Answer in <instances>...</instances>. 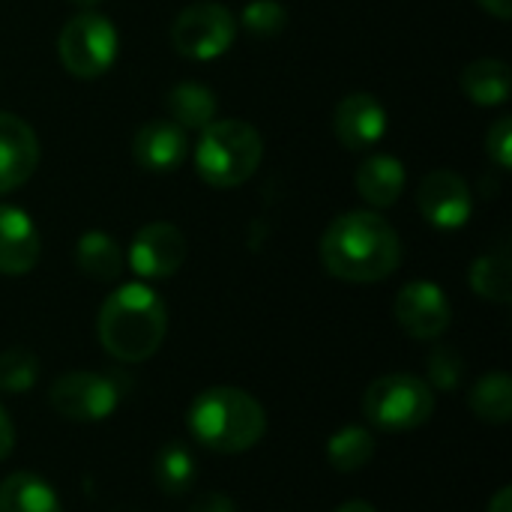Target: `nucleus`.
<instances>
[{
  "label": "nucleus",
  "instance_id": "nucleus-1",
  "mask_svg": "<svg viewBox=\"0 0 512 512\" xmlns=\"http://www.w3.org/2000/svg\"><path fill=\"white\" fill-rule=\"evenodd\" d=\"M321 261L327 273L342 282H381L399 270L402 240L381 213L351 210L336 216L324 231Z\"/></svg>",
  "mask_w": 512,
  "mask_h": 512
},
{
  "label": "nucleus",
  "instance_id": "nucleus-2",
  "mask_svg": "<svg viewBox=\"0 0 512 512\" xmlns=\"http://www.w3.org/2000/svg\"><path fill=\"white\" fill-rule=\"evenodd\" d=\"M96 333L99 345L114 360L144 363L162 348L168 333V309L150 285L129 282L114 288L99 306Z\"/></svg>",
  "mask_w": 512,
  "mask_h": 512
},
{
  "label": "nucleus",
  "instance_id": "nucleus-3",
  "mask_svg": "<svg viewBox=\"0 0 512 512\" xmlns=\"http://www.w3.org/2000/svg\"><path fill=\"white\" fill-rule=\"evenodd\" d=\"M192 438L213 453H246L267 432V414L255 396L237 387H210L189 408Z\"/></svg>",
  "mask_w": 512,
  "mask_h": 512
},
{
  "label": "nucleus",
  "instance_id": "nucleus-4",
  "mask_svg": "<svg viewBox=\"0 0 512 512\" xmlns=\"http://www.w3.org/2000/svg\"><path fill=\"white\" fill-rule=\"evenodd\" d=\"M261 156H264L261 132L246 120L225 117L201 129L195 147V168L207 186L234 189L258 171Z\"/></svg>",
  "mask_w": 512,
  "mask_h": 512
},
{
  "label": "nucleus",
  "instance_id": "nucleus-5",
  "mask_svg": "<svg viewBox=\"0 0 512 512\" xmlns=\"http://www.w3.org/2000/svg\"><path fill=\"white\" fill-rule=\"evenodd\" d=\"M435 393L432 387L408 372L378 378L363 396V417L369 426L384 432H411L432 420Z\"/></svg>",
  "mask_w": 512,
  "mask_h": 512
},
{
  "label": "nucleus",
  "instance_id": "nucleus-6",
  "mask_svg": "<svg viewBox=\"0 0 512 512\" xmlns=\"http://www.w3.org/2000/svg\"><path fill=\"white\" fill-rule=\"evenodd\" d=\"M117 48L120 39L111 18L93 9H81L78 15H72L57 36L60 63L66 66L69 75L84 81L105 75L117 60Z\"/></svg>",
  "mask_w": 512,
  "mask_h": 512
},
{
  "label": "nucleus",
  "instance_id": "nucleus-7",
  "mask_svg": "<svg viewBox=\"0 0 512 512\" xmlns=\"http://www.w3.org/2000/svg\"><path fill=\"white\" fill-rule=\"evenodd\" d=\"M237 39V18L228 6L201 0L186 6L171 24V45L186 60H216Z\"/></svg>",
  "mask_w": 512,
  "mask_h": 512
},
{
  "label": "nucleus",
  "instance_id": "nucleus-8",
  "mask_svg": "<svg viewBox=\"0 0 512 512\" xmlns=\"http://www.w3.org/2000/svg\"><path fill=\"white\" fill-rule=\"evenodd\" d=\"M51 408L69 423H102L114 414L120 390L108 375L66 372L51 384Z\"/></svg>",
  "mask_w": 512,
  "mask_h": 512
},
{
  "label": "nucleus",
  "instance_id": "nucleus-9",
  "mask_svg": "<svg viewBox=\"0 0 512 512\" xmlns=\"http://www.w3.org/2000/svg\"><path fill=\"white\" fill-rule=\"evenodd\" d=\"M417 207L432 228L456 231V228L468 225V219H471V210H474L471 186L462 174H456L450 168H435L420 180Z\"/></svg>",
  "mask_w": 512,
  "mask_h": 512
},
{
  "label": "nucleus",
  "instance_id": "nucleus-10",
  "mask_svg": "<svg viewBox=\"0 0 512 512\" xmlns=\"http://www.w3.org/2000/svg\"><path fill=\"white\" fill-rule=\"evenodd\" d=\"M393 315L411 339H423V342L444 336L453 321V309H450L444 288L426 279L408 282L396 294Z\"/></svg>",
  "mask_w": 512,
  "mask_h": 512
},
{
  "label": "nucleus",
  "instance_id": "nucleus-11",
  "mask_svg": "<svg viewBox=\"0 0 512 512\" xmlns=\"http://www.w3.org/2000/svg\"><path fill=\"white\" fill-rule=\"evenodd\" d=\"M186 261V237L171 222L144 225L129 246V267L141 279H168Z\"/></svg>",
  "mask_w": 512,
  "mask_h": 512
},
{
  "label": "nucleus",
  "instance_id": "nucleus-12",
  "mask_svg": "<svg viewBox=\"0 0 512 512\" xmlns=\"http://www.w3.org/2000/svg\"><path fill=\"white\" fill-rule=\"evenodd\" d=\"M39 165L36 132L9 111H0V195L24 186Z\"/></svg>",
  "mask_w": 512,
  "mask_h": 512
},
{
  "label": "nucleus",
  "instance_id": "nucleus-13",
  "mask_svg": "<svg viewBox=\"0 0 512 512\" xmlns=\"http://www.w3.org/2000/svg\"><path fill=\"white\" fill-rule=\"evenodd\" d=\"M333 129L348 150H366L387 135V108L375 93H351L336 105Z\"/></svg>",
  "mask_w": 512,
  "mask_h": 512
},
{
  "label": "nucleus",
  "instance_id": "nucleus-14",
  "mask_svg": "<svg viewBox=\"0 0 512 512\" xmlns=\"http://www.w3.org/2000/svg\"><path fill=\"white\" fill-rule=\"evenodd\" d=\"M189 141L186 129H180L171 117L168 120H147L132 138V159L138 168L153 174H168L186 159Z\"/></svg>",
  "mask_w": 512,
  "mask_h": 512
},
{
  "label": "nucleus",
  "instance_id": "nucleus-15",
  "mask_svg": "<svg viewBox=\"0 0 512 512\" xmlns=\"http://www.w3.org/2000/svg\"><path fill=\"white\" fill-rule=\"evenodd\" d=\"M39 231L33 219L12 204H0V273L24 276L39 261Z\"/></svg>",
  "mask_w": 512,
  "mask_h": 512
},
{
  "label": "nucleus",
  "instance_id": "nucleus-16",
  "mask_svg": "<svg viewBox=\"0 0 512 512\" xmlns=\"http://www.w3.org/2000/svg\"><path fill=\"white\" fill-rule=\"evenodd\" d=\"M405 183H408V174H405V165L390 156V153H375L369 156L360 171H357V192L366 204L384 210V207H393L402 192H405Z\"/></svg>",
  "mask_w": 512,
  "mask_h": 512
},
{
  "label": "nucleus",
  "instance_id": "nucleus-17",
  "mask_svg": "<svg viewBox=\"0 0 512 512\" xmlns=\"http://www.w3.org/2000/svg\"><path fill=\"white\" fill-rule=\"evenodd\" d=\"M459 84L474 105H483V108L504 105L512 93L510 63H504L498 57H480L462 69Z\"/></svg>",
  "mask_w": 512,
  "mask_h": 512
},
{
  "label": "nucleus",
  "instance_id": "nucleus-18",
  "mask_svg": "<svg viewBox=\"0 0 512 512\" xmlns=\"http://www.w3.org/2000/svg\"><path fill=\"white\" fill-rule=\"evenodd\" d=\"M168 114L180 129H204L216 120L219 102L213 96V90L207 84L198 81H180L168 90Z\"/></svg>",
  "mask_w": 512,
  "mask_h": 512
},
{
  "label": "nucleus",
  "instance_id": "nucleus-19",
  "mask_svg": "<svg viewBox=\"0 0 512 512\" xmlns=\"http://www.w3.org/2000/svg\"><path fill=\"white\" fill-rule=\"evenodd\" d=\"M0 512H63V504L42 477L18 471L0 483Z\"/></svg>",
  "mask_w": 512,
  "mask_h": 512
},
{
  "label": "nucleus",
  "instance_id": "nucleus-20",
  "mask_svg": "<svg viewBox=\"0 0 512 512\" xmlns=\"http://www.w3.org/2000/svg\"><path fill=\"white\" fill-rule=\"evenodd\" d=\"M78 270L87 273L93 282H114L123 273V252L117 240L105 231H87L75 243Z\"/></svg>",
  "mask_w": 512,
  "mask_h": 512
},
{
  "label": "nucleus",
  "instance_id": "nucleus-21",
  "mask_svg": "<svg viewBox=\"0 0 512 512\" xmlns=\"http://www.w3.org/2000/svg\"><path fill=\"white\" fill-rule=\"evenodd\" d=\"M468 405L474 411L477 420L489 423V426H507L512 420V381L507 372H489L483 375L471 393H468Z\"/></svg>",
  "mask_w": 512,
  "mask_h": 512
},
{
  "label": "nucleus",
  "instance_id": "nucleus-22",
  "mask_svg": "<svg viewBox=\"0 0 512 512\" xmlns=\"http://www.w3.org/2000/svg\"><path fill=\"white\" fill-rule=\"evenodd\" d=\"M153 483L162 495L177 498L195 486V456L186 444L171 441L153 459Z\"/></svg>",
  "mask_w": 512,
  "mask_h": 512
},
{
  "label": "nucleus",
  "instance_id": "nucleus-23",
  "mask_svg": "<svg viewBox=\"0 0 512 512\" xmlns=\"http://www.w3.org/2000/svg\"><path fill=\"white\" fill-rule=\"evenodd\" d=\"M471 288L474 294H480L483 300L492 303H510L512 300V270H510V255L507 249L498 252H486L471 264Z\"/></svg>",
  "mask_w": 512,
  "mask_h": 512
},
{
  "label": "nucleus",
  "instance_id": "nucleus-24",
  "mask_svg": "<svg viewBox=\"0 0 512 512\" xmlns=\"http://www.w3.org/2000/svg\"><path fill=\"white\" fill-rule=\"evenodd\" d=\"M375 456V438L363 426H345L327 441V459L339 474H354L366 468Z\"/></svg>",
  "mask_w": 512,
  "mask_h": 512
},
{
  "label": "nucleus",
  "instance_id": "nucleus-25",
  "mask_svg": "<svg viewBox=\"0 0 512 512\" xmlns=\"http://www.w3.org/2000/svg\"><path fill=\"white\" fill-rule=\"evenodd\" d=\"M39 378V357L21 345L0 351V393H27Z\"/></svg>",
  "mask_w": 512,
  "mask_h": 512
},
{
  "label": "nucleus",
  "instance_id": "nucleus-26",
  "mask_svg": "<svg viewBox=\"0 0 512 512\" xmlns=\"http://www.w3.org/2000/svg\"><path fill=\"white\" fill-rule=\"evenodd\" d=\"M240 24L267 39V36H279L288 24V9L279 0H252L243 12H240Z\"/></svg>",
  "mask_w": 512,
  "mask_h": 512
},
{
  "label": "nucleus",
  "instance_id": "nucleus-27",
  "mask_svg": "<svg viewBox=\"0 0 512 512\" xmlns=\"http://www.w3.org/2000/svg\"><path fill=\"white\" fill-rule=\"evenodd\" d=\"M462 372H465V363H462V357L453 348H435L432 351V357H429V378H432L435 387L456 390L459 381H462Z\"/></svg>",
  "mask_w": 512,
  "mask_h": 512
},
{
  "label": "nucleus",
  "instance_id": "nucleus-28",
  "mask_svg": "<svg viewBox=\"0 0 512 512\" xmlns=\"http://www.w3.org/2000/svg\"><path fill=\"white\" fill-rule=\"evenodd\" d=\"M486 153L501 168L510 171L512 165V117H498L486 135Z\"/></svg>",
  "mask_w": 512,
  "mask_h": 512
},
{
  "label": "nucleus",
  "instance_id": "nucleus-29",
  "mask_svg": "<svg viewBox=\"0 0 512 512\" xmlns=\"http://www.w3.org/2000/svg\"><path fill=\"white\" fill-rule=\"evenodd\" d=\"M189 512H237V507H234V501H231L228 495H222V492H207V495H201V498L192 504V510Z\"/></svg>",
  "mask_w": 512,
  "mask_h": 512
},
{
  "label": "nucleus",
  "instance_id": "nucleus-30",
  "mask_svg": "<svg viewBox=\"0 0 512 512\" xmlns=\"http://www.w3.org/2000/svg\"><path fill=\"white\" fill-rule=\"evenodd\" d=\"M12 447H15V426H12L9 411L0 405V462H3V459H9Z\"/></svg>",
  "mask_w": 512,
  "mask_h": 512
},
{
  "label": "nucleus",
  "instance_id": "nucleus-31",
  "mask_svg": "<svg viewBox=\"0 0 512 512\" xmlns=\"http://www.w3.org/2000/svg\"><path fill=\"white\" fill-rule=\"evenodd\" d=\"M489 15L501 18V21H510L512 18V0H477Z\"/></svg>",
  "mask_w": 512,
  "mask_h": 512
},
{
  "label": "nucleus",
  "instance_id": "nucleus-32",
  "mask_svg": "<svg viewBox=\"0 0 512 512\" xmlns=\"http://www.w3.org/2000/svg\"><path fill=\"white\" fill-rule=\"evenodd\" d=\"M486 512H512V489L510 486H504V489H498V492H495V498L489 501Z\"/></svg>",
  "mask_w": 512,
  "mask_h": 512
},
{
  "label": "nucleus",
  "instance_id": "nucleus-33",
  "mask_svg": "<svg viewBox=\"0 0 512 512\" xmlns=\"http://www.w3.org/2000/svg\"><path fill=\"white\" fill-rule=\"evenodd\" d=\"M336 512H378L372 504H366V501H348V504H342Z\"/></svg>",
  "mask_w": 512,
  "mask_h": 512
},
{
  "label": "nucleus",
  "instance_id": "nucleus-34",
  "mask_svg": "<svg viewBox=\"0 0 512 512\" xmlns=\"http://www.w3.org/2000/svg\"><path fill=\"white\" fill-rule=\"evenodd\" d=\"M69 3H75V6H81V9H93V6H99L102 0H69Z\"/></svg>",
  "mask_w": 512,
  "mask_h": 512
}]
</instances>
